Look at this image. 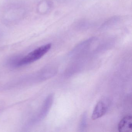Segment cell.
I'll return each mask as SVG.
<instances>
[{
	"label": "cell",
	"mask_w": 132,
	"mask_h": 132,
	"mask_svg": "<svg viewBox=\"0 0 132 132\" xmlns=\"http://www.w3.org/2000/svg\"><path fill=\"white\" fill-rule=\"evenodd\" d=\"M118 129L120 132H130L132 129V117L127 116L121 120L118 125Z\"/></svg>",
	"instance_id": "277c9868"
},
{
	"label": "cell",
	"mask_w": 132,
	"mask_h": 132,
	"mask_svg": "<svg viewBox=\"0 0 132 132\" xmlns=\"http://www.w3.org/2000/svg\"><path fill=\"white\" fill-rule=\"evenodd\" d=\"M51 47V44H48L36 48L20 59L18 62V66L28 64L39 60L49 51Z\"/></svg>",
	"instance_id": "6da1fadb"
},
{
	"label": "cell",
	"mask_w": 132,
	"mask_h": 132,
	"mask_svg": "<svg viewBox=\"0 0 132 132\" xmlns=\"http://www.w3.org/2000/svg\"><path fill=\"white\" fill-rule=\"evenodd\" d=\"M109 106V103L107 100H104L99 101L94 108L92 119L93 120H95L103 116L106 113Z\"/></svg>",
	"instance_id": "7a4b0ae2"
},
{
	"label": "cell",
	"mask_w": 132,
	"mask_h": 132,
	"mask_svg": "<svg viewBox=\"0 0 132 132\" xmlns=\"http://www.w3.org/2000/svg\"><path fill=\"white\" fill-rule=\"evenodd\" d=\"M54 101V95L51 94L45 100L36 118L35 121H39L44 119L48 113Z\"/></svg>",
	"instance_id": "3957f363"
},
{
	"label": "cell",
	"mask_w": 132,
	"mask_h": 132,
	"mask_svg": "<svg viewBox=\"0 0 132 132\" xmlns=\"http://www.w3.org/2000/svg\"><path fill=\"white\" fill-rule=\"evenodd\" d=\"M87 113L85 112L83 113L81 119L80 125L79 126V130L80 132H84L85 131L87 127Z\"/></svg>",
	"instance_id": "5b68a950"
}]
</instances>
